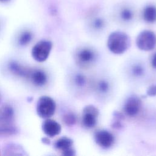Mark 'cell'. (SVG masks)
Instances as JSON below:
<instances>
[{"mask_svg":"<svg viewBox=\"0 0 156 156\" xmlns=\"http://www.w3.org/2000/svg\"><path fill=\"white\" fill-rule=\"evenodd\" d=\"M14 111L9 105H5L0 108V136H9L17 132L13 124Z\"/></svg>","mask_w":156,"mask_h":156,"instance_id":"1","label":"cell"},{"mask_svg":"<svg viewBox=\"0 0 156 156\" xmlns=\"http://www.w3.org/2000/svg\"><path fill=\"white\" fill-rule=\"evenodd\" d=\"M130 45L129 36L122 31L112 32L107 39V47L113 54H121L126 51Z\"/></svg>","mask_w":156,"mask_h":156,"instance_id":"2","label":"cell"},{"mask_svg":"<svg viewBox=\"0 0 156 156\" xmlns=\"http://www.w3.org/2000/svg\"><path fill=\"white\" fill-rule=\"evenodd\" d=\"M136 44L140 50L151 51L156 46V35L152 30H144L138 35Z\"/></svg>","mask_w":156,"mask_h":156,"instance_id":"3","label":"cell"},{"mask_svg":"<svg viewBox=\"0 0 156 156\" xmlns=\"http://www.w3.org/2000/svg\"><path fill=\"white\" fill-rule=\"evenodd\" d=\"M55 110V103L51 98L44 96L38 99L37 105V112L41 118H50L54 115Z\"/></svg>","mask_w":156,"mask_h":156,"instance_id":"4","label":"cell"},{"mask_svg":"<svg viewBox=\"0 0 156 156\" xmlns=\"http://www.w3.org/2000/svg\"><path fill=\"white\" fill-rule=\"evenodd\" d=\"M52 46V43L49 41L42 40L38 42L32 50L33 58L38 62L45 61L49 55Z\"/></svg>","mask_w":156,"mask_h":156,"instance_id":"5","label":"cell"},{"mask_svg":"<svg viewBox=\"0 0 156 156\" xmlns=\"http://www.w3.org/2000/svg\"><path fill=\"white\" fill-rule=\"evenodd\" d=\"M99 116L98 109L93 105L85 106L83 110L82 123L87 128L94 127L96 123Z\"/></svg>","mask_w":156,"mask_h":156,"instance_id":"6","label":"cell"},{"mask_svg":"<svg viewBox=\"0 0 156 156\" xmlns=\"http://www.w3.org/2000/svg\"><path fill=\"white\" fill-rule=\"evenodd\" d=\"M94 141L102 148L108 149L114 143L115 138L113 135L106 130H99L94 135Z\"/></svg>","mask_w":156,"mask_h":156,"instance_id":"7","label":"cell"},{"mask_svg":"<svg viewBox=\"0 0 156 156\" xmlns=\"http://www.w3.org/2000/svg\"><path fill=\"white\" fill-rule=\"evenodd\" d=\"M141 105V99L137 96L132 95L128 98L124 104V112L129 116H135L139 113Z\"/></svg>","mask_w":156,"mask_h":156,"instance_id":"8","label":"cell"},{"mask_svg":"<svg viewBox=\"0 0 156 156\" xmlns=\"http://www.w3.org/2000/svg\"><path fill=\"white\" fill-rule=\"evenodd\" d=\"M73 141L72 139L63 136L56 141L55 147L62 152V154L65 156H73L76 154L75 151L73 149Z\"/></svg>","mask_w":156,"mask_h":156,"instance_id":"9","label":"cell"},{"mask_svg":"<svg viewBox=\"0 0 156 156\" xmlns=\"http://www.w3.org/2000/svg\"><path fill=\"white\" fill-rule=\"evenodd\" d=\"M42 129L44 133L50 137L58 135L61 132V126L57 121L51 119H46L42 124Z\"/></svg>","mask_w":156,"mask_h":156,"instance_id":"10","label":"cell"},{"mask_svg":"<svg viewBox=\"0 0 156 156\" xmlns=\"http://www.w3.org/2000/svg\"><path fill=\"white\" fill-rule=\"evenodd\" d=\"M9 68L10 71L15 75L26 78H29L32 71L31 69L25 68L16 62H10L9 65Z\"/></svg>","mask_w":156,"mask_h":156,"instance_id":"11","label":"cell"},{"mask_svg":"<svg viewBox=\"0 0 156 156\" xmlns=\"http://www.w3.org/2000/svg\"><path fill=\"white\" fill-rule=\"evenodd\" d=\"M77 58L82 63H90L95 58V54L92 49L84 48L81 49L77 54Z\"/></svg>","mask_w":156,"mask_h":156,"instance_id":"12","label":"cell"},{"mask_svg":"<svg viewBox=\"0 0 156 156\" xmlns=\"http://www.w3.org/2000/svg\"><path fill=\"white\" fill-rule=\"evenodd\" d=\"M29 79L37 86H43L47 82V76L44 72L40 69L32 70Z\"/></svg>","mask_w":156,"mask_h":156,"instance_id":"13","label":"cell"},{"mask_svg":"<svg viewBox=\"0 0 156 156\" xmlns=\"http://www.w3.org/2000/svg\"><path fill=\"white\" fill-rule=\"evenodd\" d=\"M143 17L145 21L153 23L156 21V7L154 5H148L143 10Z\"/></svg>","mask_w":156,"mask_h":156,"instance_id":"14","label":"cell"},{"mask_svg":"<svg viewBox=\"0 0 156 156\" xmlns=\"http://www.w3.org/2000/svg\"><path fill=\"white\" fill-rule=\"evenodd\" d=\"M32 40V34L29 31H25L19 38V43L21 45L27 44Z\"/></svg>","mask_w":156,"mask_h":156,"instance_id":"15","label":"cell"},{"mask_svg":"<svg viewBox=\"0 0 156 156\" xmlns=\"http://www.w3.org/2000/svg\"><path fill=\"white\" fill-rule=\"evenodd\" d=\"M63 122H65V124H66L67 126H72L73 124H74L76 122V116H75L74 114L72 113H67L66 114L63 118Z\"/></svg>","mask_w":156,"mask_h":156,"instance_id":"16","label":"cell"},{"mask_svg":"<svg viewBox=\"0 0 156 156\" xmlns=\"http://www.w3.org/2000/svg\"><path fill=\"white\" fill-rule=\"evenodd\" d=\"M110 88L109 83L105 80H101L98 83V89L102 93H106Z\"/></svg>","mask_w":156,"mask_h":156,"instance_id":"17","label":"cell"},{"mask_svg":"<svg viewBox=\"0 0 156 156\" xmlns=\"http://www.w3.org/2000/svg\"><path fill=\"white\" fill-rule=\"evenodd\" d=\"M132 73L135 76L140 77L144 73V68L141 65H135L132 68Z\"/></svg>","mask_w":156,"mask_h":156,"instance_id":"18","label":"cell"},{"mask_svg":"<svg viewBox=\"0 0 156 156\" xmlns=\"http://www.w3.org/2000/svg\"><path fill=\"white\" fill-rule=\"evenodd\" d=\"M74 82L78 87H83L86 83V77L81 74H77L74 77Z\"/></svg>","mask_w":156,"mask_h":156,"instance_id":"19","label":"cell"},{"mask_svg":"<svg viewBox=\"0 0 156 156\" xmlns=\"http://www.w3.org/2000/svg\"><path fill=\"white\" fill-rule=\"evenodd\" d=\"M121 17L124 21H129L133 17L132 12L129 9H124L121 12Z\"/></svg>","mask_w":156,"mask_h":156,"instance_id":"20","label":"cell"},{"mask_svg":"<svg viewBox=\"0 0 156 156\" xmlns=\"http://www.w3.org/2000/svg\"><path fill=\"white\" fill-rule=\"evenodd\" d=\"M104 25V22L101 18H96L93 22V26L97 29L102 28Z\"/></svg>","mask_w":156,"mask_h":156,"instance_id":"21","label":"cell"},{"mask_svg":"<svg viewBox=\"0 0 156 156\" xmlns=\"http://www.w3.org/2000/svg\"><path fill=\"white\" fill-rule=\"evenodd\" d=\"M147 94L149 96H154L156 95V85L150 86L147 90Z\"/></svg>","mask_w":156,"mask_h":156,"instance_id":"22","label":"cell"},{"mask_svg":"<svg viewBox=\"0 0 156 156\" xmlns=\"http://www.w3.org/2000/svg\"><path fill=\"white\" fill-rule=\"evenodd\" d=\"M151 64H152V66L154 68H156V53L154 55V56H153V57L152 58Z\"/></svg>","mask_w":156,"mask_h":156,"instance_id":"23","label":"cell"},{"mask_svg":"<svg viewBox=\"0 0 156 156\" xmlns=\"http://www.w3.org/2000/svg\"><path fill=\"white\" fill-rule=\"evenodd\" d=\"M7 1H9V0H0V2H6Z\"/></svg>","mask_w":156,"mask_h":156,"instance_id":"24","label":"cell"},{"mask_svg":"<svg viewBox=\"0 0 156 156\" xmlns=\"http://www.w3.org/2000/svg\"><path fill=\"white\" fill-rule=\"evenodd\" d=\"M0 101H1V95H0Z\"/></svg>","mask_w":156,"mask_h":156,"instance_id":"25","label":"cell"}]
</instances>
